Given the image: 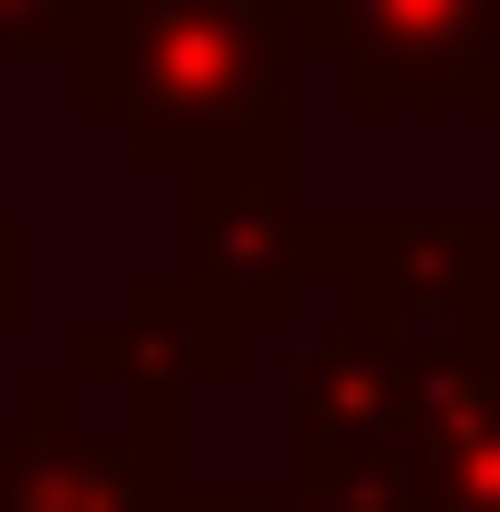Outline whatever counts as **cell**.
Instances as JSON below:
<instances>
[{"label":"cell","mask_w":500,"mask_h":512,"mask_svg":"<svg viewBox=\"0 0 500 512\" xmlns=\"http://www.w3.org/2000/svg\"><path fill=\"white\" fill-rule=\"evenodd\" d=\"M286 60V0H96V24L60 48L72 108L167 179H286Z\"/></svg>","instance_id":"6da1fadb"},{"label":"cell","mask_w":500,"mask_h":512,"mask_svg":"<svg viewBox=\"0 0 500 512\" xmlns=\"http://www.w3.org/2000/svg\"><path fill=\"white\" fill-rule=\"evenodd\" d=\"M298 48L346 72L358 108H489L500 0H286Z\"/></svg>","instance_id":"7a4b0ae2"},{"label":"cell","mask_w":500,"mask_h":512,"mask_svg":"<svg viewBox=\"0 0 500 512\" xmlns=\"http://www.w3.org/2000/svg\"><path fill=\"white\" fill-rule=\"evenodd\" d=\"M346 274V310H358V334L393 346L405 370H441V346L453 358H477V322H489V274L500 239H465V227H322V251Z\"/></svg>","instance_id":"3957f363"},{"label":"cell","mask_w":500,"mask_h":512,"mask_svg":"<svg viewBox=\"0 0 500 512\" xmlns=\"http://www.w3.org/2000/svg\"><path fill=\"white\" fill-rule=\"evenodd\" d=\"M191 465L143 453L131 429H84V393L36 382L0 417V512H191Z\"/></svg>","instance_id":"277c9868"},{"label":"cell","mask_w":500,"mask_h":512,"mask_svg":"<svg viewBox=\"0 0 500 512\" xmlns=\"http://www.w3.org/2000/svg\"><path fill=\"white\" fill-rule=\"evenodd\" d=\"M179 227H191V274L250 334H274L298 310V274L322 251V227H298L286 179H179Z\"/></svg>","instance_id":"5b68a950"},{"label":"cell","mask_w":500,"mask_h":512,"mask_svg":"<svg viewBox=\"0 0 500 512\" xmlns=\"http://www.w3.org/2000/svg\"><path fill=\"white\" fill-rule=\"evenodd\" d=\"M120 322H131V346H143V358H155L179 393L227 382V370H239V346H250V322L215 298V286H203V274H191V262H179V274H143Z\"/></svg>","instance_id":"8992f818"},{"label":"cell","mask_w":500,"mask_h":512,"mask_svg":"<svg viewBox=\"0 0 500 512\" xmlns=\"http://www.w3.org/2000/svg\"><path fill=\"white\" fill-rule=\"evenodd\" d=\"M96 24V0H0V60H60Z\"/></svg>","instance_id":"52a82bcc"},{"label":"cell","mask_w":500,"mask_h":512,"mask_svg":"<svg viewBox=\"0 0 500 512\" xmlns=\"http://www.w3.org/2000/svg\"><path fill=\"white\" fill-rule=\"evenodd\" d=\"M191 512H358V501H334V489H227V501H191Z\"/></svg>","instance_id":"ba28073f"},{"label":"cell","mask_w":500,"mask_h":512,"mask_svg":"<svg viewBox=\"0 0 500 512\" xmlns=\"http://www.w3.org/2000/svg\"><path fill=\"white\" fill-rule=\"evenodd\" d=\"M12 322H24V227L0 215V334H12Z\"/></svg>","instance_id":"9c48e42d"}]
</instances>
